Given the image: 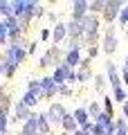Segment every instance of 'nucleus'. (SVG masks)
<instances>
[{"mask_svg":"<svg viewBox=\"0 0 128 135\" xmlns=\"http://www.w3.org/2000/svg\"><path fill=\"white\" fill-rule=\"evenodd\" d=\"M124 5L126 2H121V0H106V9L101 14V18L106 20V25H115V20H119V14H121Z\"/></svg>","mask_w":128,"mask_h":135,"instance_id":"5","label":"nucleus"},{"mask_svg":"<svg viewBox=\"0 0 128 135\" xmlns=\"http://www.w3.org/2000/svg\"><path fill=\"white\" fill-rule=\"evenodd\" d=\"M104 113L115 117V108H112V97H104Z\"/></svg>","mask_w":128,"mask_h":135,"instance_id":"28","label":"nucleus"},{"mask_svg":"<svg viewBox=\"0 0 128 135\" xmlns=\"http://www.w3.org/2000/svg\"><path fill=\"white\" fill-rule=\"evenodd\" d=\"M20 101H23V104H25L27 108H34V106H36V104H38L41 99H38L36 95H32V92H27V90H25V95L20 97Z\"/></svg>","mask_w":128,"mask_h":135,"instance_id":"21","label":"nucleus"},{"mask_svg":"<svg viewBox=\"0 0 128 135\" xmlns=\"http://www.w3.org/2000/svg\"><path fill=\"white\" fill-rule=\"evenodd\" d=\"M45 14H47V9H45L43 5H38L36 11H34V18H41V16H45Z\"/></svg>","mask_w":128,"mask_h":135,"instance_id":"34","label":"nucleus"},{"mask_svg":"<svg viewBox=\"0 0 128 135\" xmlns=\"http://www.w3.org/2000/svg\"><path fill=\"white\" fill-rule=\"evenodd\" d=\"M112 101H117V104H126L128 101V95H126V88H117V90H112Z\"/></svg>","mask_w":128,"mask_h":135,"instance_id":"22","label":"nucleus"},{"mask_svg":"<svg viewBox=\"0 0 128 135\" xmlns=\"http://www.w3.org/2000/svg\"><path fill=\"white\" fill-rule=\"evenodd\" d=\"M104 9H106V0H92V2H90V14L101 16Z\"/></svg>","mask_w":128,"mask_h":135,"instance_id":"20","label":"nucleus"},{"mask_svg":"<svg viewBox=\"0 0 128 135\" xmlns=\"http://www.w3.org/2000/svg\"><path fill=\"white\" fill-rule=\"evenodd\" d=\"M90 79H95V72H92V61L90 59H83L79 65V70H76V81L79 83H85L90 81Z\"/></svg>","mask_w":128,"mask_h":135,"instance_id":"9","label":"nucleus"},{"mask_svg":"<svg viewBox=\"0 0 128 135\" xmlns=\"http://www.w3.org/2000/svg\"><path fill=\"white\" fill-rule=\"evenodd\" d=\"M115 135H126V133H115Z\"/></svg>","mask_w":128,"mask_h":135,"instance_id":"40","label":"nucleus"},{"mask_svg":"<svg viewBox=\"0 0 128 135\" xmlns=\"http://www.w3.org/2000/svg\"><path fill=\"white\" fill-rule=\"evenodd\" d=\"M47 20H50V23H54V25H56V23H58V16L54 14V11H47Z\"/></svg>","mask_w":128,"mask_h":135,"instance_id":"35","label":"nucleus"},{"mask_svg":"<svg viewBox=\"0 0 128 135\" xmlns=\"http://www.w3.org/2000/svg\"><path fill=\"white\" fill-rule=\"evenodd\" d=\"M27 43H9L5 50V59L9 61V65L18 68L25 63V59H27Z\"/></svg>","mask_w":128,"mask_h":135,"instance_id":"2","label":"nucleus"},{"mask_svg":"<svg viewBox=\"0 0 128 135\" xmlns=\"http://www.w3.org/2000/svg\"><path fill=\"white\" fill-rule=\"evenodd\" d=\"M36 122H38V135H52V126H50L47 115H45V113H38Z\"/></svg>","mask_w":128,"mask_h":135,"instance_id":"17","label":"nucleus"},{"mask_svg":"<svg viewBox=\"0 0 128 135\" xmlns=\"http://www.w3.org/2000/svg\"><path fill=\"white\" fill-rule=\"evenodd\" d=\"M61 135H67V133H61Z\"/></svg>","mask_w":128,"mask_h":135,"instance_id":"41","label":"nucleus"},{"mask_svg":"<svg viewBox=\"0 0 128 135\" xmlns=\"http://www.w3.org/2000/svg\"><path fill=\"white\" fill-rule=\"evenodd\" d=\"M41 41H43V43L52 41V29H50V27H43L41 29Z\"/></svg>","mask_w":128,"mask_h":135,"instance_id":"32","label":"nucleus"},{"mask_svg":"<svg viewBox=\"0 0 128 135\" xmlns=\"http://www.w3.org/2000/svg\"><path fill=\"white\" fill-rule=\"evenodd\" d=\"M121 117H126V119H128V101L121 106Z\"/></svg>","mask_w":128,"mask_h":135,"instance_id":"37","label":"nucleus"},{"mask_svg":"<svg viewBox=\"0 0 128 135\" xmlns=\"http://www.w3.org/2000/svg\"><path fill=\"white\" fill-rule=\"evenodd\" d=\"M70 68L63 63V65H58V68H54V72H52V79H54V83L56 86H63V83H67V77H70Z\"/></svg>","mask_w":128,"mask_h":135,"instance_id":"13","label":"nucleus"},{"mask_svg":"<svg viewBox=\"0 0 128 135\" xmlns=\"http://www.w3.org/2000/svg\"><path fill=\"white\" fill-rule=\"evenodd\" d=\"M72 115H74V119H76V124H79V128H83L88 122H92V119H90V115H88V108H85V106L74 108V113H72Z\"/></svg>","mask_w":128,"mask_h":135,"instance_id":"15","label":"nucleus"},{"mask_svg":"<svg viewBox=\"0 0 128 135\" xmlns=\"http://www.w3.org/2000/svg\"><path fill=\"white\" fill-rule=\"evenodd\" d=\"M119 45V34H117V25H106L104 34H101V52L104 54H115Z\"/></svg>","mask_w":128,"mask_h":135,"instance_id":"3","label":"nucleus"},{"mask_svg":"<svg viewBox=\"0 0 128 135\" xmlns=\"http://www.w3.org/2000/svg\"><path fill=\"white\" fill-rule=\"evenodd\" d=\"M7 41H9V32H7L5 23H2V20H0V45H5Z\"/></svg>","mask_w":128,"mask_h":135,"instance_id":"30","label":"nucleus"},{"mask_svg":"<svg viewBox=\"0 0 128 135\" xmlns=\"http://www.w3.org/2000/svg\"><path fill=\"white\" fill-rule=\"evenodd\" d=\"M0 16H2V20L9 18V16H14V14H11V2H5V0H0Z\"/></svg>","mask_w":128,"mask_h":135,"instance_id":"26","label":"nucleus"},{"mask_svg":"<svg viewBox=\"0 0 128 135\" xmlns=\"http://www.w3.org/2000/svg\"><path fill=\"white\" fill-rule=\"evenodd\" d=\"M106 74H108V83L112 86V90L124 88L121 81H119V70H117V65H115V61H106Z\"/></svg>","mask_w":128,"mask_h":135,"instance_id":"11","label":"nucleus"},{"mask_svg":"<svg viewBox=\"0 0 128 135\" xmlns=\"http://www.w3.org/2000/svg\"><path fill=\"white\" fill-rule=\"evenodd\" d=\"M27 92L36 95L38 99H43V90H41V79H29L27 81Z\"/></svg>","mask_w":128,"mask_h":135,"instance_id":"19","label":"nucleus"},{"mask_svg":"<svg viewBox=\"0 0 128 135\" xmlns=\"http://www.w3.org/2000/svg\"><path fill=\"white\" fill-rule=\"evenodd\" d=\"M65 38H67V23L58 20V23L52 27V43L54 45H61Z\"/></svg>","mask_w":128,"mask_h":135,"instance_id":"12","label":"nucleus"},{"mask_svg":"<svg viewBox=\"0 0 128 135\" xmlns=\"http://www.w3.org/2000/svg\"><path fill=\"white\" fill-rule=\"evenodd\" d=\"M119 25H121V27H128V2L124 5L121 14H119Z\"/></svg>","mask_w":128,"mask_h":135,"instance_id":"29","label":"nucleus"},{"mask_svg":"<svg viewBox=\"0 0 128 135\" xmlns=\"http://www.w3.org/2000/svg\"><path fill=\"white\" fill-rule=\"evenodd\" d=\"M72 135H85V133H83V131L79 128V131H76V133H72Z\"/></svg>","mask_w":128,"mask_h":135,"instance_id":"39","label":"nucleus"},{"mask_svg":"<svg viewBox=\"0 0 128 135\" xmlns=\"http://www.w3.org/2000/svg\"><path fill=\"white\" fill-rule=\"evenodd\" d=\"M63 61H65V50H63L61 45H50V47L45 50V54L38 59V68H41V70L58 68V65H63Z\"/></svg>","mask_w":128,"mask_h":135,"instance_id":"1","label":"nucleus"},{"mask_svg":"<svg viewBox=\"0 0 128 135\" xmlns=\"http://www.w3.org/2000/svg\"><path fill=\"white\" fill-rule=\"evenodd\" d=\"M85 108H88V115H90V119H92V122H95L97 117H99L101 113H104V108H101V101H97V99H92Z\"/></svg>","mask_w":128,"mask_h":135,"instance_id":"18","label":"nucleus"},{"mask_svg":"<svg viewBox=\"0 0 128 135\" xmlns=\"http://www.w3.org/2000/svg\"><path fill=\"white\" fill-rule=\"evenodd\" d=\"M58 97H63V99H70V97H74V90H72V86H67V83L58 86Z\"/></svg>","mask_w":128,"mask_h":135,"instance_id":"25","label":"nucleus"},{"mask_svg":"<svg viewBox=\"0 0 128 135\" xmlns=\"http://www.w3.org/2000/svg\"><path fill=\"white\" fill-rule=\"evenodd\" d=\"M124 72H128V59L124 61Z\"/></svg>","mask_w":128,"mask_h":135,"instance_id":"38","label":"nucleus"},{"mask_svg":"<svg viewBox=\"0 0 128 135\" xmlns=\"http://www.w3.org/2000/svg\"><path fill=\"white\" fill-rule=\"evenodd\" d=\"M7 128H9V117L0 113V135H5V133H7Z\"/></svg>","mask_w":128,"mask_h":135,"instance_id":"31","label":"nucleus"},{"mask_svg":"<svg viewBox=\"0 0 128 135\" xmlns=\"http://www.w3.org/2000/svg\"><path fill=\"white\" fill-rule=\"evenodd\" d=\"M36 47H38V41H29V43H27V54H29V56L36 54Z\"/></svg>","mask_w":128,"mask_h":135,"instance_id":"33","label":"nucleus"},{"mask_svg":"<svg viewBox=\"0 0 128 135\" xmlns=\"http://www.w3.org/2000/svg\"><path fill=\"white\" fill-rule=\"evenodd\" d=\"M61 128H63V133H67V135H72V133H76V131H79V124H76V119H74V115H72V113H67V115H65Z\"/></svg>","mask_w":128,"mask_h":135,"instance_id":"16","label":"nucleus"},{"mask_svg":"<svg viewBox=\"0 0 128 135\" xmlns=\"http://www.w3.org/2000/svg\"><path fill=\"white\" fill-rule=\"evenodd\" d=\"M45 115H47L50 126H61L63 119H65V115H67V108H65L63 101H52L47 106V110H45Z\"/></svg>","mask_w":128,"mask_h":135,"instance_id":"4","label":"nucleus"},{"mask_svg":"<svg viewBox=\"0 0 128 135\" xmlns=\"http://www.w3.org/2000/svg\"><path fill=\"white\" fill-rule=\"evenodd\" d=\"M106 83H108V77H104V74H95V90H97V92H101V95H104Z\"/></svg>","mask_w":128,"mask_h":135,"instance_id":"23","label":"nucleus"},{"mask_svg":"<svg viewBox=\"0 0 128 135\" xmlns=\"http://www.w3.org/2000/svg\"><path fill=\"white\" fill-rule=\"evenodd\" d=\"M41 90H43V99H52V97L58 95V86L54 83L52 74H45L41 79Z\"/></svg>","mask_w":128,"mask_h":135,"instance_id":"8","label":"nucleus"},{"mask_svg":"<svg viewBox=\"0 0 128 135\" xmlns=\"http://www.w3.org/2000/svg\"><path fill=\"white\" fill-rule=\"evenodd\" d=\"M81 61H83V59H81V45H70V47L65 50V65L70 68V70H74V68H79L81 65Z\"/></svg>","mask_w":128,"mask_h":135,"instance_id":"6","label":"nucleus"},{"mask_svg":"<svg viewBox=\"0 0 128 135\" xmlns=\"http://www.w3.org/2000/svg\"><path fill=\"white\" fill-rule=\"evenodd\" d=\"M99 52H101V45H90V47H85V59H97L99 56Z\"/></svg>","mask_w":128,"mask_h":135,"instance_id":"27","label":"nucleus"},{"mask_svg":"<svg viewBox=\"0 0 128 135\" xmlns=\"http://www.w3.org/2000/svg\"><path fill=\"white\" fill-rule=\"evenodd\" d=\"M115 128H117V133L128 135V119L126 117H115Z\"/></svg>","mask_w":128,"mask_h":135,"instance_id":"24","label":"nucleus"},{"mask_svg":"<svg viewBox=\"0 0 128 135\" xmlns=\"http://www.w3.org/2000/svg\"><path fill=\"white\" fill-rule=\"evenodd\" d=\"M32 108H27V106H25V104H23V101H16V104H14V113H11V122H27L29 119V117H32Z\"/></svg>","mask_w":128,"mask_h":135,"instance_id":"10","label":"nucleus"},{"mask_svg":"<svg viewBox=\"0 0 128 135\" xmlns=\"http://www.w3.org/2000/svg\"><path fill=\"white\" fill-rule=\"evenodd\" d=\"M121 86L128 88V72H124V68H121Z\"/></svg>","mask_w":128,"mask_h":135,"instance_id":"36","label":"nucleus"},{"mask_svg":"<svg viewBox=\"0 0 128 135\" xmlns=\"http://www.w3.org/2000/svg\"><path fill=\"white\" fill-rule=\"evenodd\" d=\"M38 113H32L27 122H23V128H20V135H38V122H36Z\"/></svg>","mask_w":128,"mask_h":135,"instance_id":"14","label":"nucleus"},{"mask_svg":"<svg viewBox=\"0 0 128 135\" xmlns=\"http://www.w3.org/2000/svg\"><path fill=\"white\" fill-rule=\"evenodd\" d=\"M88 14H90V0H76V2H72V16H70L72 20L81 23Z\"/></svg>","mask_w":128,"mask_h":135,"instance_id":"7","label":"nucleus"}]
</instances>
